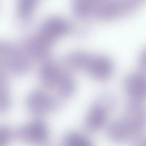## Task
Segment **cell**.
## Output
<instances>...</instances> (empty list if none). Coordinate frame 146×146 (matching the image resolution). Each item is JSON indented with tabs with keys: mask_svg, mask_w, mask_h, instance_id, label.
Here are the masks:
<instances>
[{
	"mask_svg": "<svg viewBox=\"0 0 146 146\" xmlns=\"http://www.w3.org/2000/svg\"><path fill=\"white\" fill-rule=\"evenodd\" d=\"M66 65L76 70H82L98 81L108 79L113 72L110 58L104 56L91 55L84 51L71 53L66 58Z\"/></svg>",
	"mask_w": 146,
	"mask_h": 146,
	"instance_id": "1",
	"label": "cell"
},
{
	"mask_svg": "<svg viewBox=\"0 0 146 146\" xmlns=\"http://www.w3.org/2000/svg\"><path fill=\"white\" fill-rule=\"evenodd\" d=\"M39 77L44 86L56 90L61 98H68L75 91L76 84L74 78L55 62L44 63L40 70Z\"/></svg>",
	"mask_w": 146,
	"mask_h": 146,
	"instance_id": "2",
	"label": "cell"
},
{
	"mask_svg": "<svg viewBox=\"0 0 146 146\" xmlns=\"http://www.w3.org/2000/svg\"><path fill=\"white\" fill-rule=\"evenodd\" d=\"M133 103L128 115L114 122L108 128V135L113 142H127L134 139L141 133L145 123V117L138 103Z\"/></svg>",
	"mask_w": 146,
	"mask_h": 146,
	"instance_id": "3",
	"label": "cell"
},
{
	"mask_svg": "<svg viewBox=\"0 0 146 146\" xmlns=\"http://www.w3.org/2000/svg\"><path fill=\"white\" fill-rule=\"evenodd\" d=\"M0 66L16 74L27 72L30 67L29 58L24 51L5 41H0Z\"/></svg>",
	"mask_w": 146,
	"mask_h": 146,
	"instance_id": "4",
	"label": "cell"
},
{
	"mask_svg": "<svg viewBox=\"0 0 146 146\" xmlns=\"http://www.w3.org/2000/svg\"><path fill=\"white\" fill-rule=\"evenodd\" d=\"M22 142L33 145H41L46 142L48 131L46 125L41 121H34L20 128L16 133Z\"/></svg>",
	"mask_w": 146,
	"mask_h": 146,
	"instance_id": "5",
	"label": "cell"
},
{
	"mask_svg": "<svg viewBox=\"0 0 146 146\" xmlns=\"http://www.w3.org/2000/svg\"><path fill=\"white\" fill-rule=\"evenodd\" d=\"M56 104L54 98L42 91H34L28 96L27 107L35 116H43L55 109Z\"/></svg>",
	"mask_w": 146,
	"mask_h": 146,
	"instance_id": "6",
	"label": "cell"
},
{
	"mask_svg": "<svg viewBox=\"0 0 146 146\" xmlns=\"http://www.w3.org/2000/svg\"><path fill=\"white\" fill-rule=\"evenodd\" d=\"M109 108L104 101L96 103L89 109L86 116L85 127L88 131L94 132L101 129L106 123L108 117Z\"/></svg>",
	"mask_w": 146,
	"mask_h": 146,
	"instance_id": "7",
	"label": "cell"
},
{
	"mask_svg": "<svg viewBox=\"0 0 146 146\" xmlns=\"http://www.w3.org/2000/svg\"><path fill=\"white\" fill-rule=\"evenodd\" d=\"M69 32L70 28L66 23L60 20H52L46 23L37 35L52 46L56 40Z\"/></svg>",
	"mask_w": 146,
	"mask_h": 146,
	"instance_id": "8",
	"label": "cell"
},
{
	"mask_svg": "<svg viewBox=\"0 0 146 146\" xmlns=\"http://www.w3.org/2000/svg\"><path fill=\"white\" fill-rule=\"evenodd\" d=\"M125 91L133 102H140L145 96V78L141 74L130 75L124 82Z\"/></svg>",
	"mask_w": 146,
	"mask_h": 146,
	"instance_id": "9",
	"label": "cell"
},
{
	"mask_svg": "<svg viewBox=\"0 0 146 146\" xmlns=\"http://www.w3.org/2000/svg\"><path fill=\"white\" fill-rule=\"evenodd\" d=\"M61 146H94L91 141L77 133H71L63 140Z\"/></svg>",
	"mask_w": 146,
	"mask_h": 146,
	"instance_id": "10",
	"label": "cell"
},
{
	"mask_svg": "<svg viewBox=\"0 0 146 146\" xmlns=\"http://www.w3.org/2000/svg\"><path fill=\"white\" fill-rule=\"evenodd\" d=\"M10 106V96L7 80L0 82V113H5Z\"/></svg>",
	"mask_w": 146,
	"mask_h": 146,
	"instance_id": "11",
	"label": "cell"
},
{
	"mask_svg": "<svg viewBox=\"0 0 146 146\" xmlns=\"http://www.w3.org/2000/svg\"><path fill=\"white\" fill-rule=\"evenodd\" d=\"M12 131L6 126L0 125V146H7L12 138Z\"/></svg>",
	"mask_w": 146,
	"mask_h": 146,
	"instance_id": "12",
	"label": "cell"
},
{
	"mask_svg": "<svg viewBox=\"0 0 146 146\" xmlns=\"http://www.w3.org/2000/svg\"><path fill=\"white\" fill-rule=\"evenodd\" d=\"M5 80H7V79H6L4 74H2V73H1V71H0V82H1V81H5Z\"/></svg>",
	"mask_w": 146,
	"mask_h": 146,
	"instance_id": "13",
	"label": "cell"
},
{
	"mask_svg": "<svg viewBox=\"0 0 146 146\" xmlns=\"http://www.w3.org/2000/svg\"><path fill=\"white\" fill-rule=\"evenodd\" d=\"M138 146H145V142H142V143H140V144Z\"/></svg>",
	"mask_w": 146,
	"mask_h": 146,
	"instance_id": "14",
	"label": "cell"
}]
</instances>
